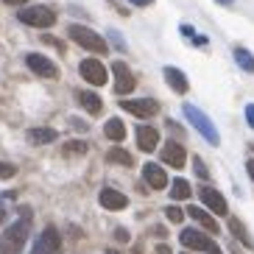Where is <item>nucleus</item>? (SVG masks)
Here are the masks:
<instances>
[{"instance_id":"obj_1","label":"nucleus","mask_w":254,"mask_h":254,"mask_svg":"<svg viewBox=\"0 0 254 254\" xmlns=\"http://www.w3.org/2000/svg\"><path fill=\"white\" fill-rule=\"evenodd\" d=\"M28 240V221H14L0 235V254H20Z\"/></svg>"},{"instance_id":"obj_2","label":"nucleus","mask_w":254,"mask_h":254,"mask_svg":"<svg viewBox=\"0 0 254 254\" xmlns=\"http://www.w3.org/2000/svg\"><path fill=\"white\" fill-rule=\"evenodd\" d=\"M185 118L190 120V126H193L195 131H201L204 140H207L209 145H218V142H221V134H218V128L212 126V120H209L207 115H204L201 109H198V106L185 104Z\"/></svg>"},{"instance_id":"obj_3","label":"nucleus","mask_w":254,"mask_h":254,"mask_svg":"<svg viewBox=\"0 0 254 254\" xmlns=\"http://www.w3.org/2000/svg\"><path fill=\"white\" fill-rule=\"evenodd\" d=\"M67 34H70V39H73V42H78V45L84 48V51L98 53V56H101V53H106V42L98 37L92 28H84V25H70Z\"/></svg>"},{"instance_id":"obj_4","label":"nucleus","mask_w":254,"mask_h":254,"mask_svg":"<svg viewBox=\"0 0 254 254\" xmlns=\"http://www.w3.org/2000/svg\"><path fill=\"white\" fill-rule=\"evenodd\" d=\"M179 240H182V246H187V249H193V252H204V254H221V249H218V243L212 238H207L204 232H198V229H185L179 235Z\"/></svg>"},{"instance_id":"obj_5","label":"nucleus","mask_w":254,"mask_h":254,"mask_svg":"<svg viewBox=\"0 0 254 254\" xmlns=\"http://www.w3.org/2000/svg\"><path fill=\"white\" fill-rule=\"evenodd\" d=\"M20 23L25 25H34V28H51L56 23V14H53V8H45V6H28L20 11Z\"/></svg>"},{"instance_id":"obj_6","label":"nucleus","mask_w":254,"mask_h":254,"mask_svg":"<svg viewBox=\"0 0 254 254\" xmlns=\"http://www.w3.org/2000/svg\"><path fill=\"white\" fill-rule=\"evenodd\" d=\"M78 73L84 75V81H90L92 87H104L109 81V75H106V67L101 64L98 59H84L78 64Z\"/></svg>"},{"instance_id":"obj_7","label":"nucleus","mask_w":254,"mask_h":254,"mask_svg":"<svg viewBox=\"0 0 254 254\" xmlns=\"http://www.w3.org/2000/svg\"><path fill=\"white\" fill-rule=\"evenodd\" d=\"M112 73H115V92L118 95H128V92L134 90V73L128 70L126 62H115L112 64Z\"/></svg>"},{"instance_id":"obj_8","label":"nucleus","mask_w":254,"mask_h":254,"mask_svg":"<svg viewBox=\"0 0 254 254\" xmlns=\"http://www.w3.org/2000/svg\"><path fill=\"white\" fill-rule=\"evenodd\" d=\"M59 252H62L59 232L53 229V226H48V229L37 238V243H34V252H31V254H59Z\"/></svg>"},{"instance_id":"obj_9","label":"nucleus","mask_w":254,"mask_h":254,"mask_svg":"<svg viewBox=\"0 0 254 254\" xmlns=\"http://www.w3.org/2000/svg\"><path fill=\"white\" fill-rule=\"evenodd\" d=\"M198 195H201V204L209 209V212H215V215H226V212H229V204H226V198L218 193L215 187H207V185H204L201 190H198Z\"/></svg>"},{"instance_id":"obj_10","label":"nucleus","mask_w":254,"mask_h":254,"mask_svg":"<svg viewBox=\"0 0 254 254\" xmlns=\"http://www.w3.org/2000/svg\"><path fill=\"white\" fill-rule=\"evenodd\" d=\"M159 159H162L165 165H171V168H185L187 165V154H185V148H182V142H176V140L165 142Z\"/></svg>"},{"instance_id":"obj_11","label":"nucleus","mask_w":254,"mask_h":254,"mask_svg":"<svg viewBox=\"0 0 254 254\" xmlns=\"http://www.w3.org/2000/svg\"><path fill=\"white\" fill-rule=\"evenodd\" d=\"M123 109L134 118H154L159 112V104L154 98H140V101H123Z\"/></svg>"},{"instance_id":"obj_12","label":"nucleus","mask_w":254,"mask_h":254,"mask_svg":"<svg viewBox=\"0 0 254 254\" xmlns=\"http://www.w3.org/2000/svg\"><path fill=\"white\" fill-rule=\"evenodd\" d=\"M25 64H28V67L34 70L37 75H42V78H56V75H59V67H56V64H53L51 59L39 56V53H28Z\"/></svg>"},{"instance_id":"obj_13","label":"nucleus","mask_w":254,"mask_h":254,"mask_svg":"<svg viewBox=\"0 0 254 254\" xmlns=\"http://www.w3.org/2000/svg\"><path fill=\"white\" fill-rule=\"evenodd\" d=\"M142 179H145V185H148L151 190H165V187H168V173H165L157 162H145Z\"/></svg>"},{"instance_id":"obj_14","label":"nucleus","mask_w":254,"mask_h":254,"mask_svg":"<svg viewBox=\"0 0 254 254\" xmlns=\"http://www.w3.org/2000/svg\"><path fill=\"white\" fill-rule=\"evenodd\" d=\"M98 201H101V207H104V209H109V212H120V209H126V207H128V198L120 193V190H112V187L101 190Z\"/></svg>"},{"instance_id":"obj_15","label":"nucleus","mask_w":254,"mask_h":254,"mask_svg":"<svg viewBox=\"0 0 254 254\" xmlns=\"http://www.w3.org/2000/svg\"><path fill=\"white\" fill-rule=\"evenodd\" d=\"M157 142H159V131L154 126H137V145H140V151L151 154L157 148Z\"/></svg>"},{"instance_id":"obj_16","label":"nucleus","mask_w":254,"mask_h":254,"mask_svg":"<svg viewBox=\"0 0 254 254\" xmlns=\"http://www.w3.org/2000/svg\"><path fill=\"white\" fill-rule=\"evenodd\" d=\"M165 81H168V87H171L173 92H179V95H185L187 90H190V84H187V75L182 73L179 67H165Z\"/></svg>"},{"instance_id":"obj_17","label":"nucleus","mask_w":254,"mask_h":254,"mask_svg":"<svg viewBox=\"0 0 254 254\" xmlns=\"http://www.w3.org/2000/svg\"><path fill=\"white\" fill-rule=\"evenodd\" d=\"M56 137H59V134H56V128H45V126L28 128V142H31V145H51Z\"/></svg>"},{"instance_id":"obj_18","label":"nucleus","mask_w":254,"mask_h":254,"mask_svg":"<svg viewBox=\"0 0 254 254\" xmlns=\"http://www.w3.org/2000/svg\"><path fill=\"white\" fill-rule=\"evenodd\" d=\"M187 215L193 218L195 224H201L207 232H221V229H218V224H215V218L209 215V212H204L201 207H187Z\"/></svg>"},{"instance_id":"obj_19","label":"nucleus","mask_w":254,"mask_h":254,"mask_svg":"<svg viewBox=\"0 0 254 254\" xmlns=\"http://www.w3.org/2000/svg\"><path fill=\"white\" fill-rule=\"evenodd\" d=\"M78 104H81L90 115H101V112H104V104H101V98H98L95 92H90V90H81V92H78Z\"/></svg>"},{"instance_id":"obj_20","label":"nucleus","mask_w":254,"mask_h":254,"mask_svg":"<svg viewBox=\"0 0 254 254\" xmlns=\"http://www.w3.org/2000/svg\"><path fill=\"white\" fill-rule=\"evenodd\" d=\"M90 151V142L87 140H67L64 148H62V157L64 159H75V157H84Z\"/></svg>"},{"instance_id":"obj_21","label":"nucleus","mask_w":254,"mask_h":254,"mask_svg":"<svg viewBox=\"0 0 254 254\" xmlns=\"http://www.w3.org/2000/svg\"><path fill=\"white\" fill-rule=\"evenodd\" d=\"M104 134L109 137L112 142H120V140H126V126H123V120L112 118V120H106V126H104Z\"/></svg>"},{"instance_id":"obj_22","label":"nucleus","mask_w":254,"mask_h":254,"mask_svg":"<svg viewBox=\"0 0 254 254\" xmlns=\"http://www.w3.org/2000/svg\"><path fill=\"white\" fill-rule=\"evenodd\" d=\"M190 182H185V179H176V182H171V198L173 201H185V198H190Z\"/></svg>"},{"instance_id":"obj_23","label":"nucleus","mask_w":254,"mask_h":254,"mask_svg":"<svg viewBox=\"0 0 254 254\" xmlns=\"http://www.w3.org/2000/svg\"><path fill=\"white\" fill-rule=\"evenodd\" d=\"M106 162H112V165H120V168H128V165H131V154L115 145V148H109V154H106Z\"/></svg>"},{"instance_id":"obj_24","label":"nucleus","mask_w":254,"mask_h":254,"mask_svg":"<svg viewBox=\"0 0 254 254\" xmlns=\"http://www.w3.org/2000/svg\"><path fill=\"white\" fill-rule=\"evenodd\" d=\"M229 229H232V235H235V238H238L240 243H243V246H249V249L254 246V243H252V238H249V232H246V226L240 224L238 218H229Z\"/></svg>"},{"instance_id":"obj_25","label":"nucleus","mask_w":254,"mask_h":254,"mask_svg":"<svg viewBox=\"0 0 254 254\" xmlns=\"http://www.w3.org/2000/svg\"><path fill=\"white\" fill-rule=\"evenodd\" d=\"M235 62H238L246 73H254V56L246 51V48H235Z\"/></svg>"},{"instance_id":"obj_26","label":"nucleus","mask_w":254,"mask_h":254,"mask_svg":"<svg viewBox=\"0 0 254 254\" xmlns=\"http://www.w3.org/2000/svg\"><path fill=\"white\" fill-rule=\"evenodd\" d=\"M11 176H17V165L0 162V179H11Z\"/></svg>"},{"instance_id":"obj_27","label":"nucleus","mask_w":254,"mask_h":254,"mask_svg":"<svg viewBox=\"0 0 254 254\" xmlns=\"http://www.w3.org/2000/svg\"><path fill=\"white\" fill-rule=\"evenodd\" d=\"M165 215H168V221H173V224H182L185 212H182L179 207H168V209H165Z\"/></svg>"},{"instance_id":"obj_28","label":"nucleus","mask_w":254,"mask_h":254,"mask_svg":"<svg viewBox=\"0 0 254 254\" xmlns=\"http://www.w3.org/2000/svg\"><path fill=\"white\" fill-rule=\"evenodd\" d=\"M193 168H195V173H198V176H201V179H207V168H204V162L198 157L193 159Z\"/></svg>"},{"instance_id":"obj_29","label":"nucleus","mask_w":254,"mask_h":254,"mask_svg":"<svg viewBox=\"0 0 254 254\" xmlns=\"http://www.w3.org/2000/svg\"><path fill=\"white\" fill-rule=\"evenodd\" d=\"M246 120H249V126L254 128V104H246Z\"/></svg>"},{"instance_id":"obj_30","label":"nucleus","mask_w":254,"mask_h":254,"mask_svg":"<svg viewBox=\"0 0 254 254\" xmlns=\"http://www.w3.org/2000/svg\"><path fill=\"white\" fill-rule=\"evenodd\" d=\"M45 42H48V45H53V48H59V51H64V42H59L56 37H45Z\"/></svg>"},{"instance_id":"obj_31","label":"nucleus","mask_w":254,"mask_h":254,"mask_svg":"<svg viewBox=\"0 0 254 254\" xmlns=\"http://www.w3.org/2000/svg\"><path fill=\"white\" fill-rule=\"evenodd\" d=\"M115 238H118L120 243H128V232L126 229H118V232H115Z\"/></svg>"},{"instance_id":"obj_32","label":"nucleus","mask_w":254,"mask_h":254,"mask_svg":"<svg viewBox=\"0 0 254 254\" xmlns=\"http://www.w3.org/2000/svg\"><path fill=\"white\" fill-rule=\"evenodd\" d=\"M6 6H23V3H28V0H3Z\"/></svg>"},{"instance_id":"obj_33","label":"nucleus","mask_w":254,"mask_h":254,"mask_svg":"<svg viewBox=\"0 0 254 254\" xmlns=\"http://www.w3.org/2000/svg\"><path fill=\"white\" fill-rule=\"evenodd\" d=\"M182 34L185 37H193V25H182Z\"/></svg>"},{"instance_id":"obj_34","label":"nucleus","mask_w":254,"mask_h":254,"mask_svg":"<svg viewBox=\"0 0 254 254\" xmlns=\"http://www.w3.org/2000/svg\"><path fill=\"white\" fill-rule=\"evenodd\" d=\"M246 171H249V176L254 179V159H249V162H246Z\"/></svg>"},{"instance_id":"obj_35","label":"nucleus","mask_w":254,"mask_h":254,"mask_svg":"<svg viewBox=\"0 0 254 254\" xmlns=\"http://www.w3.org/2000/svg\"><path fill=\"white\" fill-rule=\"evenodd\" d=\"M131 3H134V6H151L154 0H131Z\"/></svg>"},{"instance_id":"obj_36","label":"nucleus","mask_w":254,"mask_h":254,"mask_svg":"<svg viewBox=\"0 0 254 254\" xmlns=\"http://www.w3.org/2000/svg\"><path fill=\"white\" fill-rule=\"evenodd\" d=\"M157 252H159V254H171V249H168V246L162 243V246H157Z\"/></svg>"},{"instance_id":"obj_37","label":"nucleus","mask_w":254,"mask_h":254,"mask_svg":"<svg viewBox=\"0 0 254 254\" xmlns=\"http://www.w3.org/2000/svg\"><path fill=\"white\" fill-rule=\"evenodd\" d=\"M3 215H6V209H3V201H0V221H3Z\"/></svg>"},{"instance_id":"obj_38","label":"nucleus","mask_w":254,"mask_h":254,"mask_svg":"<svg viewBox=\"0 0 254 254\" xmlns=\"http://www.w3.org/2000/svg\"><path fill=\"white\" fill-rule=\"evenodd\" d=\"M106 254H120V252H115V249H109V252H106Z\"/></svg>"},{"instance_id":"obj_39","label":"nucleus","mask_w":254,"mask_h":254,"mask_svg":"<svg viewBox=\"0 0 254 254\" xmlns=\"http://www.w3.org/2000/svg\"><path fill=\"white\" fill-rule=\"evenodd\" d=\"M218 3H232V0H218Z\"/></svg>"}]
</instances>
